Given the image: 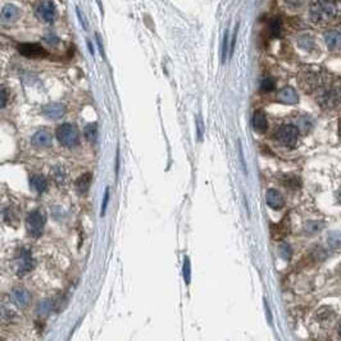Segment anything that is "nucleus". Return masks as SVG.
I'll return each mask as SVG.
<instances>
[{
	"instance_id": "obj_1",
	"label": "nucleus",
	"mask_w": 341,
	"mask_h": 341,
	"mask_svg": "<svg viewBox=\"0 0 341 341\" xmlns=\"http://www.w3.org/2000/svg\"><path fill=\"white\" fill-rule=\"evenodd\" d=\"M309 18L316 25H330L341 18V1L339 0H317L309 9Z\"/></svg>"
},
{
	"instance_id": "obj_2",
	"label": "nucleus",
	"mask_w": 341,
	"mask_h": 341,
	"mask_svg": "<svg viewBox=\"0 0 341 341\" xmlns=\"http://www.w3.org/2000/svg\"><path fill=\"white\" fill-rule=\"evenodd\" d=\"M57 139L63 146H77L80 143L79 130L71 123H63L57 129Z\"/></svg>"
},
{
	"instance_id": "obj_3",
	"label": "nucleus",
	"mask_w": 341,
	"mask_h": 341,
	"mask_svg": "<svg viewBox=\"0 0 341 341\" xmlns=\"http://www.w3.org/2000/svg\"><path fill=\"white\" fill-rule=\"evenodd\" d=\"M299 131L292 125H284L277 130L276 140L287 147H294L298 143Z\"/></svg>"
},
{
	"instance_id": "obj_4",
	"label": "nucleus",
	"mask_w": 341,
	"mask_h": 341,
	"mask_svg": "<svg viewBox=\"0 0 341 341\" xmlns=\"http://www.w3.org/2000/svg\"><path fill=\"white\" fill-rule=\"evenodd\" d=\"M26 226L31 236L39 237L43 233L44 226H45V215L43 214V212H40L39 209H35L27 217Z\"/></svg>"
},
{
	"instance_id": "obj_5",
	"label": "nucleus",
	"mask_w": 341,
	"mask_h": 341,
	"mask_svg": "<svg viewBox=\"0 0 341 341\" xmlns=\"http://www.w3.org/2000/svg\"><path fill=\"white\" fill-rule=\"evenodd\" d=\"M18 51L27 58H45L48 55L47 50L39 44H19Z\"/></svg>"
},
{
	"instance_id": "obj_6",
	"label": "nucleus",
	"mask_w": 341,
	"mask_h": 341,
	"mask_svg": "<svg viewBox=\"0 0 341 341\" xmlns=\"http://www.w3.org/2000/svg\"><path fill=\"white\" fill-rule=\"evenodd\" d=\"M36 15H37V17H39L41 21L49 23V22L53 21L54 17H55V7H54V4L51 3V1H49V0H44V1H41V3L37 5Z\"/></svg>"
},
{
	"instance_id": "obj_7",
	"label": "nucleus",
	"mask_w": 341,
	"mask_h": 341,
	"mask_svg": "<svg viewBox=\"0 0 341 341\" xmlns=\"http://www.w3.org/2000/svg\"><path fill=\"white\" fill-rule=\"evenodd\" d=\"M33 267H35V262H33L32 257H31V253L27 249H22L21 254H19V259H18V275H26L30 271H32Z\"/></svg>"
},
{
	"instance_id": "obj_8",
	"label": "nucleus",
	"mask_w": 341,
	"mask_h": 341,
	"mask_svg": "<svg viewBox=\"0 0 341 341\" xmlns=\"http://www.w3.org/2000/svg\"><path fill=\"white\" fill-rule=\"evenodd\" d=\"M43 114L49 119H61L65 113V107L62 103H49V104L44 105Z\"/></svg>"
},
{
	"instance_id": "obj_9",
	"label": "nucleus",
	"mask_w": 341,
	"mask_h": 341,
	"mask_svg": "<svg viewBox=\"0 0 341 341\" xmlns=\"http://www.w3.org/2000/svg\"><path fill=\"white\" fill-rule=\"evenodd\" d=\"M11 296L12 302L15 303L17 307H19V308H25L26 305L30 303V299H31L29 291L22 289V287H16V289H13Z\"/></svg>"
},
{
	"instance_id": "obj_10",
	"label": "nucleus",
	"mask_w": 341,
	"mask_h": 341,
	"mask_svg": "<svg viewBox=\"0 0 341 341\" xmlns=\"http://www.w3.org/2000/svg\"><path fill=\"white\" fill-rule=\"evenodd\" d=\"M33 146L36 147H49L51 145V135L45 130H40L31 139Z\"/></svg>"
},
{
	"instance_id": "obj_11",
	"label": "nucleus",
	"mask_w": 341,
	"mask_h": 341,
	"mask_svg": "<svg viewBox=\"0 0 341 341\" xmlns=\"http://www.w3.org/2000/svg\"><path fill=\"white\" fill-rule=\"evenodd\" d=\"M266 201L267 204L272 209H281L285 205V200L284 197H282V195L277 190H275V189H269V190L267 191Z\"/></svg>"
},
{
	"instance_id": "obj_12",
	"label": "nucleus",
	"mask_w": 341,
	"mask_h": 341,
	"mask_svg": "<svg viewBox=\"0 0 341 341\" xmlns=\"http://www.w3.org/2000/svg\"><path fill=\"white\" fill-rule=\"evenodd\" d=\"M277 99L285 104H296L299 101L298 94L292 87H284L277 94Z\"/></svg>"
},
{
	"instance_id": "obj_13",
	"label": "nucleus",
	"mask_w": 341,
	"mask_h": 341,
	"mask_svg": "<svg viewBox=\"0 0 341 341\" xmlns=\"http://www.w3.org/2000/svg\"><path fill=\"white\" fill-rule=\"evenodd\" d=\"M253 127L257 132L264 133L268 129V121L263 111H257L253 115Z\"/></svg>"
},
{
	"instance_id": "obj_14",
	"label": "nucleus",
	"mask_w": 341,
	"mask_h": 341,
	"mask_svg": "<svg viewBox=\"0 0 341 341\" xmlns=\"http://www.w3.org/2000/svg\"><path fill=\"white\" fill-rule=\"evenodd\" d=\"M325 41L330 50H338L341 48V32L340 31H328L325 33Z\"/></svg>"
},
{
	"instance_id": "obj_15",
	"label": "nucleus",
	"mask_w": 341,
	"mask_h": 341,
	"mask_svg": "<svg viewBox=\"0 0 341 341\" xmlns=\"http://www.w3.org/2000/svg\"><path fill=\"white\" fill-rule=\"evenodd\" d=\"M18 17H19V9L16 5H13V4L4 5L3 9H1V19H3V22H5V23L15 22Z\"/></svg>"
},
{
	"instance_id": "obj_16",
	"label": "nucleus",
	"mask_w": 341,
	"mask_h": 341,
	"mask_svg": "<svg viewBox=\"0 0 341 341\" xmlns=\"http://www.w3.org/2000/svg\"><path fill=\"white\" fill-rule=\"evenodd\" d=\"M91 179H93V175L90 172L83 173L82 176H80L76 181V190L79 191V194H86L89 191V187L91 185Z\"/></svg>"
},
{
	"instance_id": "obj_17",
	"label": "nucleus",
	"mask_w": 341,
	"mask_h": 341,
	"mask_svg": "<svg viewBox=\"0 0 341 341\" xmlns=\"http://www.w3.org/2000/svg\"><path fill=\"white\" fill-rule=\"evenodd\" d=\"M30 182H31V186H32L33 190L39 194H43L44 191L48 189V182L45 177L41 176V175H33L30 179Z\"/></svg>"
},
{
	"instance_id": "obj_18",
	"label": "nucleus",
	"mask_w": 341,
	"mask_h": 341,
	"mask_svg": "<svg viewBox=\"0 0 341 341\" xmlns=\"http://www.w3.org/2000/svg\"><path fill=\"white\" fill-rule=\"evenodd\" d=\"M83 133H85V137L87 139V141L90 143H97V123H90L85 127L83 130Z\"/></svg>"
},
{
	"instance_id": "obj_19",
	"label": "nucleus",
	"mask_w": 341,
	"mask_h": 341,
	"mask_svg": "<svg viewBox=\"0 0 341 341\" xmlns=\"http://www.w3.org/2000/svg\"><path fill=\"white\" fill-rule=\"evenodd\" d=\"M269 32H271V35L275 36V37H277V36H280L281 33V22L278 18H273L272 21L269 22Z\"/></svg>"
},
{
	"instance_id": "obj_20",
	"label": "nucleus",
	"mask_w": 341,
	"mask_h": 341,
	"mask_svg": "<svg viewBox=\"0 0 341 341\" xmlns=\"http://www.w3.org/2000/svg\"><path fill=\"white\" fill-rule=\"evenodd\" d=\"M39 314H41V316H47V314H49L50 313L51 309H54V304L50 302V300H44L43 303H40L39 304Z\"/></svg>"
},
{
	"instance_id": "obj_21",
	"label": "nucleus",
	"mask_w": 341,
	"mask_h": 341,
	"mask_svg": "<svg viewBox=\"0 0 341 341\" xmlns=\"http://www.w3.org/2000/svg\"><path fill=\"white\" fill-rule=\"evenodd\" d=\"M54 179L57 181L58 183H63L65 179V169H63V167H61V165H58V167H55L54 168Z\"/></svg>"
},
{
	"instance_id": "obj_22",
	"label": "nucleus",
	"mask_w": 341,
	"mask_h": 341,
	"mask_svg": "<svg viewBox=\"0 0 341 341\" xmlns=\"http://www.w3.org/2000/svg\"><path fill=\"white\" fill-rule=\"evenodd\" d=\"M275 89V81L272 79H264L260 83V90L264 93H269Z\"/></svg>"
},
{
	"instance_id": "obj_23",
	"label": "nucleus",
	"mask_w": 341,
	"mask_h": 341,
	"mask_svg": "<svg viewBox=\"0 0 341 341\" xmlns=\"http://www.w3.org/2000/svg\"><path fill=\"white\" fill-rule=\"evenodd\" d=\"M182 273H183V278L186 281V284L190 282V260L189 258H185V262H183V267H182Z\"/></svg>"
},
{
	"instance_id": "obj_24",
	"label": "nucleus",
	"mask_w": 341,
	"mask_h": 341,
	"mask_svg": "<svg viewBox=\"0 0 341 341\" xmlns=\"http://www.w3.org/2000/svg\"><path fill=\"white\" fill-rule=\"evenodd\" d=\"M227 53H230V47H228V31H226L225 37H223V47H222V61L226 62Z\"/></svg>"
},
{
	"instance_id": "obj_25",
	"label": "nucleus",
	"mask_w": 341,
	"mask_h": 341,
	"mask_svg": "<svg viewBox=\"0 0 341 341\" xmlns=\"http://www.w3.org/2000/svg\"><path fill=\"white\" fill-rule=\"evenodd\" d=\"M76 12H77V17H79V19H80V23L82 25V27L85 30H87V21H86V18H85V16H83V13L81 11H80V8H76Z\"/></svg>"
},
{
	"instance_id": "obj_26",
	"label": "nucleus",
	"mask_w": 341,
	"mask_h": 341,
	"mask_svg": "<svg viewBox=\"0 0 341 341\" xmlns=\"http://www.w3.org/2000/svg\"><path fill=\"white\" fill-rule=\"evenodd\" d=\"M280 253H281V255L284 257L285 259H289L290 258V255H291V250H290V246L289 245H281V248H280Z\"/></svg>"
},
{
	"instance_id": "obj_27",
	"label": "nucleus",
	"mask_w": 341,
	"mask_h": 341,
	"mask_svg": "<svg viewBox=\"0 0 341 341\" xmlns=\"http://www.w3.org/2000/svg\"><path fill=\"white\" fill-rule=\"evenodd\" d=\"M196 129H197V136H199V140L201 141V139H203V132H204V127H203V125H201L200 119H197L196 121Z\"/></svg>"
},
{
	"instance_id": "obj_28",
	"label": "nucleus",
	"mask_w": 341,
	"mask_h": 341,
	"mask_svg": "<svg viewBox=\"0 0 341 341\" xmlns=\"http://www.w3.org/2000/svg\"><path fill=\"white\" fill-rule=\"evenodd\" d=\"M108 200H109V189H107L105 190V194H104V201H103V211H101V214H104L105 213V209H107V205H108Z\"/></svg>"
},
{
	"instance_id": "obj_29",
	"label": "nucleus",
	"mask_w": 341,
	"mask_h": 341,
	"mask_svg": "<svg viewBox=\"0 0 341 341\" xmlns=\"http://www.w3.org/2000/svg\"><path fill=\"white\" fill-rule=\"evenodd\" d=\"M1 108H4L5 105H7V101H8V97H7V91L5 90H1Z\"/></svg>"
},
{
	"instance_id": "obj_30",
	"label": "nucleus",
	"mask_w": 341,
	"mask_h": 341,
	"mask_svg": "<svg viewBox=\"0 0 341 341\" xmlns=\"http://www.w3.org/2000/svg\"><path fill=\"white\" fill-rule=\"evenodd\" d=\"M339 335H340V338H341V323H340V326H339Z\"/></svg>"
},
{
	"instance_id": "obj_31",
	"label": "nucleus",
	"mask_w": 341,
	"mask_h": 341,
	"mask_svg": "<svg viewBox=\"0 0 341 341\" xmlns=\"http://www.w3.org/2000/svg\"><path fill=\"white\" fill-rule=\"evenodd\" d=\"M340 133H341V123H340Z\"/></svg>"
}]
</instances>
